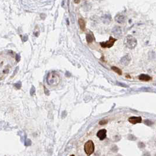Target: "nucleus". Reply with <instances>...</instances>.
Wrapping results in <instances>:
<instances>
[{
    "instance_id": "nucleus-4",
    "label": "nucleus",
    "mask_w": 156,
    "mask_h": 156,
    "mask_svg": "<svg viewBox=\"0 0 156 156\" xmlns=\"http://www.w3.org/2000/svg\"><path fill=\"white\" fill-rule=\"evenodd\" d=\"M116 39L110 36L109 38V41H106V42H102L100 43L101 46L102 48H110L114 45V42L116 41Z\"/></svg>"
},
{
    "instance_id": "nucleus-24",
    "label": "nucleus",
    "mask_w": 156,
    "mask_h": 156,
    "mask_svg": "<svg viewBox=\"0 0 156 156\" xmlns=\"http://www.w3.org/2000/svg\"><path fill=\"white\" fill-rule=\"evenodd\" d=\"M70 156H75L74 155V154H72V155H71Z\"/></svg>"
},
{
    "instance_id": "nucleus-14",
    "label": "nucleus",
    "mask_w": 156,
    "mask_h": 156,
    "mask_svg": "<svg viewBox=\"0 0 156 156\" xmlns=\"http://www.w3.org/2000/svg\"><path fill=\"white\" fill-rule=\"evenodd\" d=\"M127 139L130 140H132V141H134V140H136L137 139V138L134 135L132 134H128V136H127Z\"/></svg>"
},
{
    "instance_id": "nucleus-9",
    "label": "nucleus",
    "mask_w": 156,
    "mask_h": 156,
    "mask_svg": "<svg viewBox=\"0 0 156 156\" xmlns=\"http://www.w3.org/2000/svg\"><path fill=\"white\" fill-rule=\"evenodd\" d=\"M112 33L116 37H120L122 35V29L120 27H115L112 30Z\"/></svg>"
},
{
    "instance_id": "nucleus-25",
    "label": "nucleus",
    "mask_w": 156,
    "mask_h": 156,
    "mask_svg": "<svg viewBox=\"0 0 156 156\" xmlns=\"http://www.w3.org/2000/svg\"></svg>"
},
{
    "instance_id": "nucleus-18",
    "label": "nucleus",
    "mask_w": 156,
    "mask_h": 156,
    "mask_svg": "<svg viewBox=\"0 0 156 156\" xmlns=\"http://www.w3.org/2000/svg\"><path fill=\"white\" fill-rule=\"evenodd\" d=\"M138 147L140 148V149H144V148H145V145L144 143L140 141V142H139L138 143Z\"/></svg>"
},
{
    "instance_id": "nucleus-10",
    "label": "nucleus",
    "mask_w": 156,
    "mask_h": 156,
    "mask_svg": "<svg viewBox=\"0 0 156 156\" xmlns=\"http://www.w3.org/2000/svg\"><path fill=\"white\" fill-rule=\"evenodd\" d=\"M139 79L141 81L148 82L149 80H151V78L149 75H145V74H141L139 76Z\"/></svg>"
},
{
    "instance_id": "nucleus-20",
    "label": "nucleus",
    "mask_w": 156,
    "mask_h": 156,
    "mask_svg": "<svg viewBox=\"0 0 156 156\" xmlns=\"http://www.w3.org/2000/svg\"><path fill=\"white\" fill-rule=\"evenodd\" d=\"M143 156H151V154L149 151H145L143 153Z\"/></svg>"
},
{
    "instance_id": "nucleus-17",
    "label": "nucleus",
    "mask_w": 156,
    "mask_h": 156,
    "mask_svg": "<svg viewBox=\"0 0 156 156\" xmlns=\"http://www.w3.org/2000/svg\"><path fill=\"white\" fill-rule=\"evenodd\" d=\"M35 93V88L34 87V86H32V88L31 89V91H30V94L31 96L33 95Z\"/></svg>"
},
{
    "instance_id": "nucleus-22",
    "label": "nucleus",
    "mask_w": 156,
    "mask_h": 156,
    "mask_svg": "<svg viewBox=\"0 0 156 156\" xmlns=\"http://www.w3.org/2000/svg\"><path fill=\"white\" fill-rule=\"evenodd\" d=\"M117 84H119V85H121V86H124V87H127V86L125 85V84H120V83H117Z\"/></svg>"
},
{
    "instance_id": "nucleus-2",
    "label": "nucleus",
    "mask_w": 156,
    "mask_h": 156,
    "mask_svg": "<svg viewBox=\"0 0 156 156\" xmlns=\"http://www.w3.org/2000/svg\"><path fill=\"white\" fill-rule=\"evenodd\" d=\"M124 44H125L126 47L129 48V49H134L137 46V40L134 37L129 35L126 38Z\"/></svg>"
},
{
    "instance_id": "nucleus-1",
    "label": "nucleus",
    "mask_w": 156,
    "mask_h": 156,
    "mask_svg": "<svg viewBox=\"0 0 156 156\" xmlns=\"http://www.w3.org/2000/svg\"><path fill=\"white\" fill-rule=\"evenodd\" d=\"M46 81L48 84L50 86H57L61 82V78L59 75L55 72L49 73L46 78Z\"/></svg>"
},
{
    "instance_id": "nucleus-23",
    "label": "nucleus",
    "mask_w": 156,
    "mask_h": 156,
    "mask_svg": "<svg viewBox=\"0 0 156 156\" xmlns=\"http://www.w3.org/2000/svg\"><path fill=\"white\" fill-rule=\"evenodd\" d=\"M80 1V0H74V2H75V3L78 4V3H79Z\"/></svg>"
},
{
    "instance_id": "nucleus-11",
    "label": "nucleus",
    "mask_w": 156,
    "mask_h": 156,
    "mask_svg": "<svg viewBox=\"0 0 156 156\" xmlns=\"http://www.w3.org/2000/svg\"><path fill=\"white\" fill-rule=\"evenodd\" d=\"M78 22H79V25L80 26V29L82 31H85L86 29V24L85 21L82 19V18H79L78 20Z\"/></svg>"
},
{
    "instance_id": "nucleus-12",
    "label": "nucleus",
    "mask_w": 156,
    "mask_h": 156,
    "mask_svg": "<svg viewBox=\"0 0 156 156\" xmlns=\"http://www.w3.org/2000/svg\"><path fill=\"white\" fill-rule=\"evenodd\" d=\"M93 39H94V36H93V35L92 34V33H88V34H87L86 35L87 42L88 43H90L93 41Z\"/></svg>"
},
{
    "instance_id": "nucleus-16",
    "label": "nucleus",
    "mask_w": 156,
    "mask_h": 156,
    "mask_svg": "<svg viewBox=\"0 0 156 156\" xmlns=\"http://www.w3.org/2000/svg\"><path fill=\"white\" fill-rule=\"evenodd\" d=\"M144 124H146V125L149 126L153 125V122H151V121L149 120H145L144 121Z\"/></svg>"
},
{
    "instance_id": "nucleus-19",
    "label": "nucleus",
    "mask_w": 156,
    "mask_h": 156,
    "mask_svg": "<svg viewBox=\"0 0 156 156\" xmlns=\"http://www.w3.org/2000/svg\"><path fill=\"white\" fill-rule=\"evenodd\" d=\"M107 123V120H103L100 121V122H99V124L102 125V124H106V123Z\"/></svg>"
},
{
    "instance_id": "nucleus-15",
    "label": "nucleus",
    "mask_w": 156,
    "mask_h": 156,
    "mask_svg": "<svg viewBox=\"0 0 156 156\" xmlns=\"http://www.w3.org/2000/svg\"><path fill=\"white\" fill-rule=\"evenodd\" d=\"M14 86L17 88V89H20L21 88L22 86V84L20 81L16 83V84H14Z\"/></svg>"
},
{
    "instance_id": "nucleus-7",
    "label": "nucleus",
    "mask_w": 156,
    "mask_h": 156,
    "mask_svg": "<svg viewBox=\"0 0 156 156\" xmlns=\"http://www.w3.org/2000/svg\"><path fill=\"white\" fill-rule=\"evenodd\" d=\"M131 61V58L128 55H125L120 60V63H122V65L124 66H127L129 64V63Z\"/></svg>"
},
{
    "instance_id": "nucleus-5",
    "label": "nucleus",
    "mask_w": 156,
    "mask_h": 156,
    "mask_svg": "<svg viewBox=\"0 0 156 156\" xmlns=\"http://www.w3.org/2000/svg\"><path fill=\"white\" fill-rule=\"evenodd\" d=\"M128 122L133 124H136L137 123H140L142 121V119L141 117L138 116H132L128 119Z\"/></svg>"
},
{
    "instance_id": "nucleus-8",
    "label": "nucleus",
    "mask_w": 156,
    "mask_h": 156,
    "mask_svg": "<svg viewBox=\"0 0 156 156\" xmlns=\"http://www.w3.org/2000/svg\"><path fill=\"white\" fill-rule=\"evenodd\" d=\"M115 20L119 24H123L126 21V17L123 14H119L115 17Z\"/></svg>"
},
{
    "instance_id": "nucleus-6",
    "label": "nucleus",
    "mask_w": 156,
    "mask_h": 156,
    "mask_svg": "<svg viewBox=\"0 0 156 156\" xmlns=\"http://www.w3.org/2000/svg\"><path fill=\"white\" fill-rule=\"evenodd\" d=\"M106 133L107 131L105 129H101L99 130L97 133V136L100 140H103L106 137Z\"/></svg>"
},
{
    "instance_id": "nucleus-21",
    "label": "nucleus",
    "mask_w": 156,
    "mask_h": 156,
    "mask_svg": "<svg viewBox=\"0 0 156 156\" xmlns=\"http://www.w3.org/2000/svg\"><path fill=\"white\" fill-rule=\"evenodd\" d=\"M44 89H45V94L46 95H49V91L47 89H46V88L45 87H44Z\"/></svg>"
},
{
    "instance_id": "nucleus-3",
    "label": "nucleus",
    "mask_w": 156,
    "mask_h": 156,
    "mask_svg": "<svg viewBox=\"0 0 156 156\" xmlns=\"http://www.w3.org/2000/svg\"><path fill=\"white\" fill-rule=\"evenodd\" d=\"M84 150L88 156H90L94 153L95 144L92 140H88L86 142L84 145Z\"/></svg>"
},
{
    "instance_id": "nucleus-13",
    "label": "nucleus",
    "mask_w": 156,
    "mask_h": 156,
    "mask_svg": "<svg viewBox=\"0 0 156 156\" xmlns=\"http://www.w3.org/2000/svg\"><path fill=\"white\" fill-rule=\"evenodd\" d=\"M111 69H112L114 72L117 73L118 75H122V71H121L120 69L118 68L117 67H116V66H112V67H111Z\"/></svg>"
}]
</instances>
